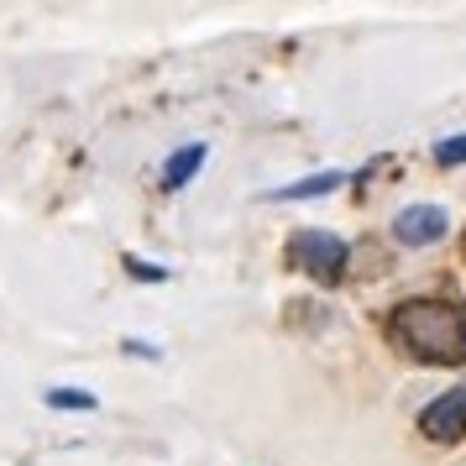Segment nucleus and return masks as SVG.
Returning <instances> with one entry per match:
<instances>
[{"mask_svg":"<svg viewBox=\"0 0 466 466\" xmlns=\"http://www.w3.org/2000/svg\"><path fill=\"white\" fill-rule=\"evenodd\" d=\"M393 340H399L403 351H414L420 361H445V367H456V361H466V309L441 304V299L399 304V315H393Z\"/></svg>","mask_w":466,"mask_h":466,"instance_id":"1","label":"nucleus"},{"mask_svg":"<svg viewBox=\"0 0 466 466\" xmlns=\"http://www.w3.org/2000/svg\"><path fill=\"white\" fill-rule=\"evenodd\" d=\"M289 262L304 268L309 278H319V283H336L346 273V241L330 231H299L289 241Z\"/></svg>","mask_w":466,"mask_h":466,"instance_id":"2","label":"nucleus"},{"mask_svg":"<svg viewBox=\"0 0 466 466\" xmlns=\"http://www.w3.org/2000/svg\"><path fill=\"white\" fill-rule=\"evenodd\" d=\"M420 430L430 441H461L466 435V388H451L420 414Z\"/></svg>","mask_w":466,"mask_h":466,"instance_id":"3","label":"nucleus"},{"mask_svg":"<svg viewBox=\"0 0 466 466\" xmlns=\"http://www.w3.org/2000/svg\"><path fill=\"white\" fill-rule=\"evenodd\" d=\"M445 226H451V215L441 210V205H409V210H399V220H393V236H399L403 247H430V241H441Z\"/></svg>","mask_w":466,"mask_h":466,"instance_id":"4","label":"nucleus"},{"mask_svg":"<svg viewBox=\"0 0 466 466\" xmlns=\"http://www.w3.org/2000/svg\"><path fill=\"white\" fill-rule=\"evenodd\" d=\"M205 157H210V147H205V142H189V147H178L168 163H163V189H184L194 173L205 168Z\"/></svg>","mask_w":466,"mask_h":466,"instance_id":"5","label":"nucleus"},{"mask_svg":"<svg viewBox=\"0 0 466 466\" xmlns=\"http://www.w3.org/2000/svg\"><path fill=\"white\" fill-rule=\"evenodd\" d=\"M346 184V173H315V178H299L289 189H273V199H319V194H330Z\"/></svg>","mask_w":466,"mask_h":466,"instance_id":"6","label":"nucleus"},{"mask_svg":"<svg viewBox=\"0 0 466 466\" xmlns=\"http://www.w3.org/2000/svg\"><path fill=\"white\" fill-rule=\"evenodd\" d=\"M435 163H441V168L466 163V131H461V137H445V142H435Z\"/></svg>","mask_w":466,"mask_h":466,"instance_id":"7","label":"nucleus"},{"mask_svg":"<svg viewBox=\"0 0 466 466\" xmlns=\"http://www.w3.org/2000/svg\"><path fill=\"white\" fill-rule=\"evenodd\" d=\"M47 403H53V409H95V393H79V388H53Z\"/></svg>","mask_w":466,"mask_h":466,"instance_id":"8","label":"nucleus"}]
</instances>
